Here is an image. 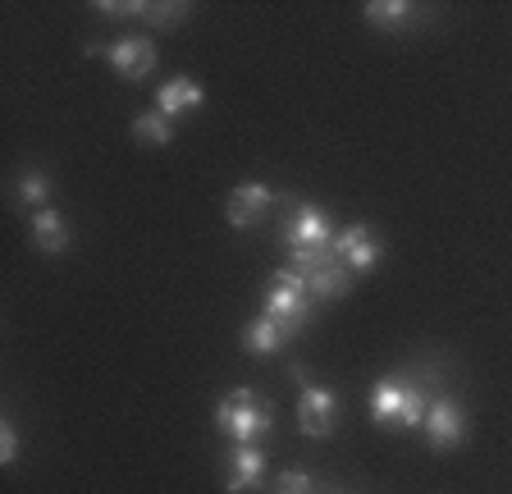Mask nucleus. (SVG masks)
Listing matches in <instances>:
<instances>
[{"instance_id": "20e7f679", "label": "nucleus", "mask_w": 512, "mask_h": 494, "mask_svg": "<svg viewBox=\"0 0 512 494\" xmlns=\"http://www.w3.org/2000/svg\"><path fill=\"white\" fill-rule=\"evenodd\" d=\"M334 257H339L352 275H366V270H375V261H380V243H375V234L366 225H348L334 234Z\"/></svg>"}, {"instance_id": "4468645a", "label": "nucleus", "mask_w": 512, "mask_h": 494, "mask_svg": "<svg viewBox=\"0 0 512 494\" xmlns=\"http://www.w3.org/2000/svg\"><path fill=\"white\" fill-rule=\"evenodd\" d=\"M133 138L138 142H151V147H165V142H174V124L165 115H151V110H142L138 119H133Z\"/></svg>"}, {"instance_id": "f03ea898", "label": "nucleus", "mask_w": 512, "mask_h": 494, "mask_svg": "<svg viewBox=\"0 0 512 494\" xmlns=\"http://www.w3.org/2000/svg\"><path fill=\"white\" fill-rule=\"evenodd\" d=\"M426 398L416 385H403L398 376H384L375 385V398H371V412L380 426H421L426 421Z\"/></svg>"}, {"instance_id": "423d86ee", "label": "nucleus", "mask_w": 512, "mask_h": 494, "mask_svg": "<svg viewBox=\"0 0 512 494\" xmlns=\"http://www.w3.org/2000/svg\"><path fill=\"white\" fill-rule=\"evenodd\" d=\"M426 440L435 444V449H453V444H462V430H467V421H462V408L453 403V398H435L426 408Z\"/></svg>"}, {"instance_id": "f3484780", "label": "nucleus", "mask_w": 512, "mask_h": 494, "mask_svg": "<svg viewBox=\"0 0 512 494\" xmlns=\"http://www.w3.org/2000/svg\"><path fill=\"white\" fill-rule=\"evenodd\" d=\"M14 458H19V435H14V426L5 421V426H0V462L10 467Z\"/></svg>"}, {"instance_id": "9b49d317", "label": "nucleus", "mask_w": 512, "mask_h": 494, "mask_svg": "<svg viewBox=\"0 0 512 494\" xmlns=\"http://www.w3.org/2000/svg\"><path fill=\"white\" fill-rule=\"evenodd\" d=\"M202 83H192V78H170V83L156 92V110L165 119H174V115H183V110H192V106H202Z\"/></svg>"}, {"instance_id": "6e6552de", "label": "nucleus", "mask_w": 512, "mask_h": 494, "mask_svg": "<svg viewBox=\"0 0 512 494\" xmlns=\"http://www.w3.org/2000/svg\"><path fill=\"white\" fill-rule=\"evenodd\" d=\"M270 206V188L266 183H243V188H234V197H229V206H224V215H229V225L234 229H252L261 215H266Z\"/></svg>"}, {"instance_id": "dca6fc26", "label": "nucleus", "mask_w": 512, "mask_h": 494, "mask_svg": "<svg viewBox=\"0 0 512 494\" xmlns=\"http://www.w3.org/2000/svg\"><path fill=\"white\" fill-rule=\"evenodd\" d=\"M366 19H371L375 28H398V23L412 19V10H407L403 0H371V5H366Z\"/></svg>"}, {"instance_id": "f8f14e48", "label": "nucleus", "mask_w": 512, "mask_h": 494, "mask_svg": "<svg viewBox=\"0 0 512 494\" xmlns=\"http://www.w3.org/2000/svg\"><path fill=\"white\" fill-rule=\"evenodd\" d=\"M284 339H293V334H288L279 321H270V316H256V321L243 330V348L252 357H270L279 344H284Z\"/></svg>"}, {"instance_id": "39448f33", "label": "nucleus", "mask_w": 512, "mask_h": 494, "mask_svg": "<svg viewBox=\"0 0 512 494\" xmlns=\"http://www.w3.org/2000/svg\"><path fill=\"white\" fill-rule=\"evenodd\" d=\"M106 60L119 78L138 83V78H147L151 69H156V46H151V37H119L106 51Z\"/></svg>"}, {"instance_id": "0eeeda50", "label": "nucleus", "mask_w": 512, "mask_h": 494, "mask_svg": "<svg viewBox=\"0 0 512 494\" xmlns=\"http://www.w3.org/2000/svg\"><path fill=\"white\" fill-rule=\"evenodd\" d=\"M307 289H288V284H270V298H266V316L279 321L288 334H298L307 325Z\"/></svg>"}, {"instance_id": "f257e3e1", "label": "nucleus", "mask_w": 512, "mask_h": 494, "mask_svg": "<svg viewBox=\"0 0 512 494\" xmlns=\"http://www.w3.org/2000/svg\"><path fill=\"white\" fill-rule=\"evenodd\" d=\"M215 426H220L234 444H256L261 435H270L275 412H270V403L266 398H256L252 389H234L229 398H220V408H215Z\"/></svg>"}, {"instance_id": "9d476101", "label": "nucleus", "mask_w": 512, "mask_h": 494, "mask_svg": "<svg viewBox=\"0 0 512 494\" xmlns=\"http://www.w3.org/2000/svg\"><path fill=\"white\" fill-rule=\"evenodd\" d=\"M348 289H352V270L343 266L339 257L320 261L316 270H307V293L311 298H343Z\"/></svg>"}, {"instance_id": "1a4fd4ad", "label": "nucleus", "mask_w": 512, "mask_h": 494, "mask_svg": "<svg viewBox=\"0 0 512 494\" xmlns=\"http://www.w3.org/2000/svg\"><path fill=\"white\" fill-rule=\"evenodd\" d=\"M261 476H266V453L256 449V444H238L229 453V490L243 494L252 485H261Z\"/></svg>"}, {"instance_id": "7ed1b4c3", "label": "nucleus", "mask_w": 512, "mask_h": 494, "mask_svg": "<svg viewBox=\"0 0 512 494\" xmlns=\"http://www.w3.org/2000/svg\"><path fill=\"white\" fill-rule=\"evenodd\" d=\"M334 417H339V398L330 394V389L320 385H307L298 398V430L307 435V440H325L334 430Z\"/></svg>"}, {"instance_id": "ddd939ff", "label": "nucleus", "mask_w": 512, "mask_h": 494, "mask_svg": "<svg viewBox=\"0 0 512 494\" xmlns=\"http://www.w3.org/2000/svg\"><path fill=\"white\" fill-rule=\"evenodd\" d=\"M32 234H37V247H42V252H64V247H69V229H64L60 211H51V206L32 215Z\"/></svg>"}, {"instance_id": "2eb2a0df", "label": "nucleus", "mask_w": 512, "mask_h": 494, "mask_svg": "<svg viewBox=\"0 0 512 494\" xmlns=\"http://www.w3.org/2000/svg\"><path fill=\"white\" fill-rule=\"evenodd\" d=\"M46 202H51V179H46L42 170H32L19 179V206H28L32 215L46 211Z\"/></svg>"}, {"instance_id": "a211bd4d", "label": "nucleus", "mask_w": 512, "mask_h": 494, "mask_svg": "<svg viewBox=\"0 0 512 494\" xmlns=\"http://www.w3.org/2000/svg\"><path fill=\"white\" fill-rule=\"evenodd\" d=\"M279 494H311V476L307 472H284L279 476Z\"/></svg>"}]
</instances>
